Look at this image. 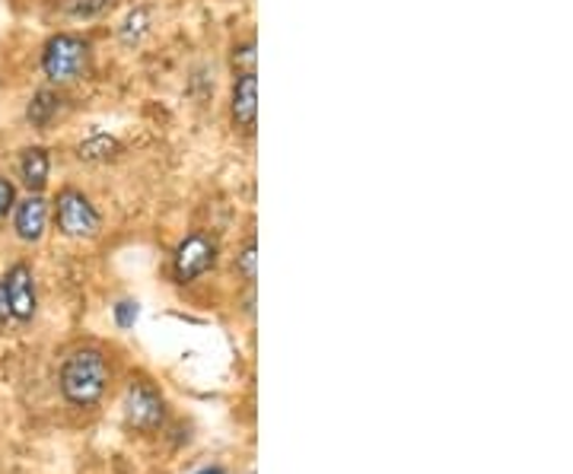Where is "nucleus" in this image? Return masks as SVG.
Wrapping results in <instances>:
<instances>
[{
	"instance_id": "obj_1",
	"label": "nucleus",
	"mask_w": 573,
	"mask_h": 474,
	"mask_svg": "<svg viewBox=\"0 0 573 474\" xmlns=\"http://www.w3.org/2000/svg\"><path fill=\"white\" fill-rule=\"evenodd\" d=\"M61 395L77 407H93L105 399L112 382V366L99 347H80L61 363Z\"/></svg>"
},
{
	"instance_id": "obj_2",
	"label": "nucleus",
	"mask_w": 573,
	"mask_h": 474,
	"mask_svg": "<svg viewBox=\"0 0 573 474\" xmlns=\"http://www.w3.org/2000/svg\"><path fill=\"white\" fill-rule=\"evenodd\" d=\"M93 46L80 32H54L42 46V73L51 87H68L90 73Z\"/></svg>"
},
{
	"instance_id": "obj_3",
	"label": "nucleus",
	"mask_w": 573,
	"mask_h": 474,
	"mask_svg": "<svg viewBox=\"0 0 573 474\" xmlns=\"http://www.w3.org/2000/svg\"><path fill=\"white\" fill-rule=\"evenodd\" d=\"M54 223H58L61 236L83 242V239L99 236L102 214H99V208H96L90 194L68 185V189L58 191V198H54Z\"/></svg>"
},
{
	"instance_id": "obj_4",
	"label": "nucleus",
	"mask_w": 573,
	"mask_h": 474,
	"mask_svg": "<svg viewBox=\"0 0 573 474\" xmlns=\"http://www.w3.org/2000/svg\"><path fill=\"white\" fill-rule=\"evenodd\" d=\"M121 407H124V421L141 433H153L167 424V402L160 389L147 380H131V385L124 389Z\"/></svg>"
},
{
	"instance_id": "obj_5",
	"label": "nucleus",
	"mask_w": 573,
	"mask_h": 474,
	"mask_svg": "<svg viewBox=\"0 0 573 474\" xmlns=\"http://www.w3.org/2000/svg\"><path fill=\"white\" fill-rule=\"evenodd\" d=\"M217 264V242L208 233H189L172 252V278L175 284H194Z\"/></svg>"
},
{
	"instance_id": "obj_6",
	"label": "nucleus",
	"mask_w": 573,
	"mask_h": 474,
	"mask_svg": "<svg viewBox=\"0 0 573 474\" xmlns=\"http://www.w3.org/2000/svg\"><path fill=\"white\" fill-rule=\"evenodd\" d=\"M3 293H7V306H10V319L29 325L39 312V290H36V274L26 261H17L7 268V274L0 278Z\"/></svg>"
},
{
	"instance_id": "obj_7",
	"label": "nucleus",
	"mask_w": 573,
	"mask_h": 474,
	"mask_svg": "<svg viewBox=\"0 0 573 474\" xmlns=\"http://www.w3.org/2000/svg\"><path fill=\"white\" fill-rule=\"evenodd\" d=\"M230 119L242 134H255L259 124V77L255 71L237 73L230 90Z\"/></svg>"
},
{
	"instance_id": "obj_8",
	"label": "nucleus",
	"mask_w": 573,
	"mask_h": 474,
	"mask_svg": "<svg viewBox=\"0 0 573 474\" xmlns=\"http://www.w3.org/2000/svg\"><path fill=\"white\" fill-rule=\"evenodd\" d=\"M13 233L20 242H42L48 233V201L42 194H26L23 201L17 198L13 204Z\"/></svg>"
},
{
	"instance_id": "obj_9",
	"label": "nucleus",
	"mask_w": 573,
	"mask_h": 474,
	"mask_svg": "<svg viewBox=\"0 0 573 474\" xmlns=\"http://www.w3.org/2000/svg\"><path fill=\"white\" fill-rule=\"evenodd\" d=\"M64 112H68V99L58 93L54 87H42V90L32 93L29 105H26V121L36 131H48L54 121L64 119Z\"/></svg>"
},
{
	"instance_id": "obj_10",
	"label": "nucleus",
	"mask_w": 573,
	"mask_h": 474,
	"mask_svg": "<svg viewBox=\"0 0 573 474\" xmlns=\"http://www.w3.org/2000/svg\"><path fill=\"white\" fill-rule=\"evenodd\" d=\"M17 172H20V182L29 189V194H42L48 179H51V153L46 147H26L20 153Z\"/></svg>"
},
{
	"instance_id": "obj_11",
	"label": "nucleus",
	"mask_w": 573,
	"mask_h": 474,
	"mask_svg": "<svg viewBox=\"0 0 573 474\" xmlns=\"http://www.w3.org/2000/svg\"><path fill=\"white\" fill-rule=\"evenodd\" d=\"M121 153H124V147H121L119 138H112V134H90L87 141L77 143V160L93 163V167L112 163V160H119Z\"/></svg>"
},
{
	"instance_id": "obj_12",
	"label": "nucleus",
	"mask_w": 573,
	"mask_h": 474,
	"mask_svg": "<svg viewBox=\"0 0 573 474\" xmlns=\"http://www.w3.org/2000/svg\"><path fill=\"white\" fill-rule=\"evenodd\" d=\"M147 32H150V7H134L119 26L121 46H138Z\"/></svg>"
},
{
	"instance_id": "obj_13",
	"label": "nucleus",
	"mask_w": 573,
	"mask_h": 474,
	"mask_svg": "<svg viewBox=\"0 0 573 474\" xmlns=\"http://www.w3.org/2000/svg\"><path fill=\"white\" fill-rule=\"evenodd\" d=\"M233 268H237V274L249 286L259 281V245H255V239H245V245L237 252Z\"/></svg>"
},
{
	"instance_id": "obj_14",
	"label": "nucleus",
	"mask_w": 573,
	"mask_h": 474,
	"mask_svg": "<svg viewBox=\"0 0 573 474\" xmlns=\"http://www.w3.org/2000/svg\"><path fill=\"white\" fill-rule=\"evenodd\" d=\"M112 315H115V325H119L121 332H128V329H134V322L141 315V306H138V300H119L112 306Z\"/></svg>"
},
{
	"instance_id": "obj_15",
	"label": "nucleus",
	"mask_w": 573,
	"mask_h": 474,
	"mask_svg": "<svg viewBox=\"0 0 573 474\" xmlns=\"http://www.w3.org/2000/svg\"><path fill=\"white\" fill-rule=\"evenodd\" d=\"M233 68H237V73L255 71V39H245L242 46H233Z\"/></svg>"
},
{
	"instance_id": "obj_16",
	"label": "nucleus",
	"mask_w": 573,
	"mask_h": 474,
	"mask_svg": "<svg viewBox=\"0 0 573 474\" xmlns=\"http://www.w3.org/2000/svg\"><path fill=\"white\" fill-rule=\"evenodd\" d=\"M112 7V0H73L71 13L80 20H93L99 13H105Z\"/></svg>"
},
{
	"instance_id": "obj_17",
	"label": "nucleus",
	"mask_w": 573,
	"mask_h": 474,
	"mask_svg": "<svg viewBox=\"0 0 573 474\" xmlns=\"http://www.w3.org/2000/svg\"><path fill=\"white\" fill-rule=\"evenodd\" d=\"M13 204H17V185L7 175H0V220H7Z\"/></svg>"
},
{
	"instance_id": "obj_18",
	"label": "nucleus",
	"mask_w": 573,
	"mask_h": 474,
	"mask_svg": "<svg viewBox=\"0 0 573 474\" xmlns=\"http://www.w3.org/2000/svg\"><path fill=\"white\" fill-rule=\"evenodd\" d=\"M10 322V306H7V293H3V284H0V329Z\"/></svg>"
},
{
	"instance_id": "obj_19",
	"label": "nucleus",
	"mask_w": 573,
	"mask_h": 474,
	"mask_svg": "<svg viewBox=\"0 0 573 474\" xmlns=\"http://www.w3.org/2000/svg\"><path fill=\"white\" fill-rule=\"evenodd\" d=\"M198 474H227L223 468H204V472H198Z\"/></svg>"
}]
</instances>
